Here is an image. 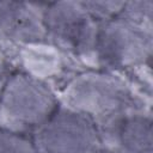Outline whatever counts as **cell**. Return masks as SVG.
<instances>
[{
	"instance_id": "6da1fadb",
	"label": "cell",
	"mask_w": 153,
	"mask_h": 153,
	"mask_svg": "<svg viewBox=\"0 0 153 153\" xmlns=\"http://www.w3.org/2000/svg\"><path fill=\"white\" fill-rule=\"evenodd\" d=\"M59 103L87 116L98 129L134 112H151V93L123 73L84 68L57 91Z\"/></svg>"
},
{
	"instance_id": "7a4b0ae2",
	"label": "cell",
	"mask_w": 153,
	"mask_h": 153,
	"mask_svg": "<svg viewBox=\"0 0 153 153\" xmlns=\"http://www.w3.org/2000/svg\"><path fill=\"white\" fill-rule=\"evenodd\" d=\"M152 8V1L126 2L118 16L100 23L97 69L126 74L151 62Z\"/></svg>"
},
{
	"instance_id": "3957f363",
	"label": "cell",
	"mask_w": 153,
	"mask_h": 153,
	"mask_svg": "<svg viewBox=\"0 0 153 153\" xmlns=\"http://www.w3.org/2000/svg\"><path fill=\"white\" fill-rule=\"evenodd\" d=\"M45 41L59 48L81 68L96 67V47L100 22L84 1L45 2Z\"/></svg>"
},
{
	"instance_id": "277c9868",
	"label": "cell",
	"mask_w": 153,
	"mask_h": 153,
	"mask_svg": "<svg viewBox=\"0 0 153 153\" xmlns=\"http://www.w3.org/2000/svg\"><path fill=\"white\" fill-rule=\"evenodd\" d=\"M57 106V92L50 85L12 72L0 93V129L30 135Z\"/></svg>"
},
{
	"instance_id": "5b68a950",
	"label": "cell",
	"mask_w": 153,
	"mask_h": 153,
	"mask_svg": "<svg viewBox=\"0 0 153 153\" xmlns=\"http://www.w3.org/2000/svg\"><path fill=\"white\" fill-rule=\"evenodd\" d=\"M30 136L41 153H100L103 151L97 126L87 116L60 103Z\"/></svg>"
},
{
	"instance_id": "8992f818",
	"label": "cell",
	"mask_w": 153,
	"mask_h": 153,
	"mask_svg": "<svg viewBox=\"0 0 153 153\" xmlns=\"http://www.w3.org/2000/svg\"><path fill=\"white\" fill-rule=\"evenodd\" d=\"M12 72H19L50 85L56 92L78 71L84 69L48 41L1 43Z\"/></svg>"
},
{
	"instance_id": "52a82bcc",
	"label": "cell",
	"mask_w": 153,
	"mask_h": 153,
	"mask_svg": "<svg viewBox=\"0 0 153 153\" xmlns=\"http://www.w3.org/2000/svg\"><path fill=\"white\" fill-rule=\"evenodd\" d=\"M45 2L0 1V42L24 44L45 41Z\"/></svg>"
},
{
	"instance_id": "ba28073f",
	"label": "cell",
	"mask_w": 153,
	"mask_h": 153,
	"mask_svg": "<svg viewBox=\"0 0 153 153\" xmlns=\"http://www.w3.org/2000/svg\"><path fill=\"white\" fill-rule=\"evenodd\" d=\"M99 130L106 153H152L151 112H134Z\"/></svg>"
},
{
	"instance_id": "9c48e42d",
	"label": "cell",
	"mask_w": 153,
	"mask_h": 153,
	"mask_svg": "<svg viewBox=\"0 0 153 153\" xmlns=\"http://www.w3.org/2000/svg\"><path fill=\"white\" fill-rule=\"evenodd\" d=\"M0 153H41L27 134L0 129Z\"/></svg>"
},
{
	"instance_id": "30bf717a",
	"label": "cell",
	"mask_w": 153,
	"mask_h": 153,
	"mask_svg": "<svg viewBox=\"0 0 153 153\" xmlns=\"http://www.w3.org/2000/svg\"><path fill=\"white\" fill-rule=\"evenodd\" d=\"M88 12L100 23L118 16L126 1H84Z\"/></svg>"
},
{
	"instance_id": "8fae6325",
	"label": "cell",
	"mask_w": 153,
	"mask_h": 153,
	"mask_svg": "<svg viewBox=\"0 0 153 153\" xmlns=\"http://www.w3.org/2000/svg\"><path fill=\"white\" fill-rule=\"evenodd\" d=\"M12 73L11 71V67H10V63L7 61V57L5 55V51L0 44V93H1V90L8 78V75Z\"/></svg>"
},
{
	"instance_id": "7c38bea8",
	"label": "cell",
	"mask_w": 153,
	"mask_h": 153,
	"mask_svg": "<svg viewBox=\"0 0 153 153\" xmlns=\"http://www.w3.org/2000/svg\"><path fill=\"white\" fill-rule=\"evenodd\" d=\"M100 153H106V152H104V151H102V152H100Z\"/></svg>"
}]
</instances>
